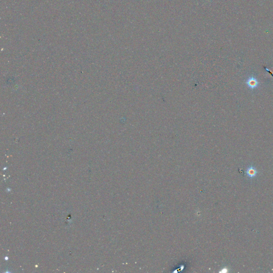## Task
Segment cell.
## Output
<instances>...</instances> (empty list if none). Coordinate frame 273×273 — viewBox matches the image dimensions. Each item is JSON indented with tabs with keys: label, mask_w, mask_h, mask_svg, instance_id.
I'll use <instances>...</instances> for the list:
<instances>
[{
	"label": "cell",
	"mask_w": 273,
	"mask_h": 273,
	"mask_svg": "<svg viewBox=\"0 0 273 273\" xmlns=\"http://www.w3.org/2000/svg\"><path fill=\"white\" fill-rule=\"evenodd\" d=\"M246 84L250 89L253 90L257 89L259 86V82L255 77L252 76L247 79Z\"/></svg>",
	"instance_id": "6da1fadb"
},
{
	"label": "cell",
	"mask_w": 273,
	"mask_h": 273,
	"mask_svg": "<svg viewBox=\"0 0 273 273\" xmlns=\"http://www.w3.org/2000/svg\"><path fill=\"white\" fill-rule=\"evenodd\" d=\"M245 172L246 175L250 178H253L257 176L258 171L255 167L252 166H250L246 169Z\"/></svg>",
	"instance_id": "7a4b0ae2"
},
{
	"label": "cell",
	"mask_w": 273,
	"mask_h": 273,
	"mask_svg": "<svg viewBox=\"0 0 273 273\" xmlns=\"http://www.w3.org/2000/svg\"><path fill=\"white\" fill-rule=\"evenodd\" d=\"M265 69H266V70H267V71H268V72H269V73H270V74H271V75H272V76H273V74H272V73H271V72H270V71H269V70H268V69H267V68H265Z\"/></svg>",
	"instance_id": "3957f363"
}]
</instances>
